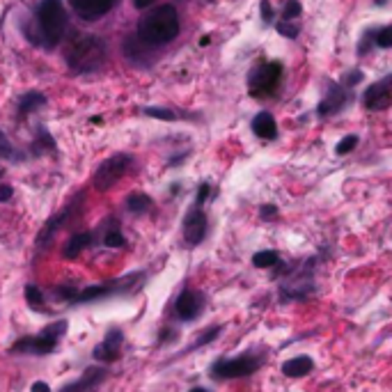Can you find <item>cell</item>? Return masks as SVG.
<instances>
[{
  "mask_svg": "<svg viewBox=\"0 0 392 392\" xmlns=\"http://www.w3.org/2000/svg\"><path fill=\"white\" fill-rule=\"evenodd\" d=\"M225 330V326L223 323H218V326H211V328H207V330H202V333L198 335V340H195L191 346H188V349H184L182 353H179V356H186V353H191V351H198V349H202V346H207V344H211L216 340L218 335H221Z\"/></svg>",
  "mask_w": 392,
  "mask_h": 392,
  "instance_id": "obj_23",
  "label": "cell"
},
{
  "mask_svg": "<svg viewBox=\"0 0 392 392\" xmlns=\"http://www.w3.org/2000/svg\"><path fill=\"white\" fill-rule=\"evenodd\" d=\"M278 216H280V211H278L275 205H262L259 207V218H262V221H275Z\"/></svg>",
  "mask_w": 392,
  "mask_h": 392,
  "instance_id": "obj_39",
  "label": "cell"
},
{
  "mask_svg": "<svg viewBox=\"0 0 392 392\" xmlns=\"http://www.w3.org/2000/svg\"><path fill=\"white\" fill-rule=\"evenodd\" d=\"M142 112L149 117H156V119H165V122H175L177 119V112L170 110V108H158V105H147V108H142Z\"/></svg>",
  "mask_w": 392,
  "mask_h": 392,
  "instance_id": "obj_29",
  "label": "cell"
},
{
  "mask_svg": "<svg viewBox=\"0 0 392 392\" xmlns=\"http://www.w3.org/2000/svg\"><path fill=\"white\" fill-rule=\"evenodd\" d=\"M158 337H161V340H158V344L175 342V340H177V330H175V328H163L161 333H158Z\"/></svg>",
  "mask_w": 392,
  "mask_h": 392,
  "instance_id": "obj_40",
  "label": "cell"
},
{
  "mask_svg": "<svg viewBox=\"0 0 392 392\" xmlns=\"http://www.w3.org/2000/svg\"><path fill=\"white\" fill-rule=\"evenodd\" d=\"M275 28H278V33H280L282 37H287V40H296L298 33H300L298 24H293V21H280Z\"/></svg>",
  "mask_w": 392,
  "mask_h": 392,
  "instance_id": "obj_34",
  "label": "cell"
},
{
  "mask_svg": "<svg viewBox=\"0 0 392 392\" xmlns=\"http://www.w3.org/2000/svg\"><path fill=\"white\" fill-rule=\"evenodd\" d=\"M133 165V156L131 154H112L110 158H105V161L96 168L94 172V179L92 184L96 191H108V188L115 186L119 179H122L129 168Z\"/></svg>",
  "mask_w": 392,
  "mask_h": 392,
  "instance_id": "obj_8",
  "label": "cell"
},
{
  "mask_svg": "<svg viewBox=\"0 0 392 392\" xmlns=\"http://www.w3.org/2000/svg\"><path fill=\"white\" fill-rule=\"evenodd\" d=\"M250 129L259 140H275L278 138V122L269 110H262L253 117Z\"/></svg>",
  "mask_w": 392,
  "mask_h": 392,
  "instance_id": "obj_18",
  "label": "cell"
},
{
  "mask_svg": "<svg viewBox=\"0 0 392 392\" xmlns=\"http://www.w3.org/2000/svg\"><path fill=\"white\" fill-rule=\"evenodd\" d=\"M205 310H207V296L200 289L193 287H184L182 293L175 298V305H172V314L179 321H195Z\"/></svg>",
  "mask_w": 392,
  "mask_h": 392,
  "instance_id": "obj_10",
  "label": "cell"
},
{
  "mask_svg": "<svg viewBox=\"0 0 392 392\" xmlns=\"http://www.w3.org/2000/svg\"><path fill=\"white\" fill-rule=\"evenodd\" d=\"M259 14L264 26L273 24V7H271V0H259Z\"/></svg>",
  "mask_w": 392,
  "mask_h": 392,
  "instance_id": "obj_38",
  "label": "cell"
},
{
  "mask_svg": "<svg viewBox=\"0 0 392 392\" xmlns=\"http://www.w3.org/2000/svg\"><path fill=\"white\" fill-rule=\"evenodd\" d=\"M312 369H314V360L303 353V356H293L289 360H284L280 372L287 376V379H303V376L312 374Z\"/></svg>",
  "mask_w": 392,
  "mask_h": 392,
  "instance_id": "obj_19",
  "label": "cell"
},
{
  "mask_svg": "<svg viewBox=\"0 0 392 392\" xmlns=\"http://www.w3.org/2000/svg\"><path fill=\"white\" fill-rule=\"evenodd\" d=\"M26 300H28V307L30 310H35V312H40V314H49L51 310L46 305H44V296H42V289L37 287L35 282H30L26 284Z\"/></svg>",
  "mask_w": 392,
  "mask_h": 392,
  "instance_id": "obj_24",
  "label": "cell"
},
{
  "mask_svg": "<svg viewBox=\"0 0 392 392\" xmlns=\"http://www.w3.org/2000/svg\"><path fill=\"white\" fill-rule=\"evenodd\" d=\"M152 207H154V200L149 198L147 193H131L129 198H126V209H129L133 216L147 214Z\"/></svg>",
  "mask_w": 392,
  "mask_h": 392,
  "instance_id": "obj_22",
  "label": "cell"
},
{
  "mask_svg": "<svg viewBox=\"0 0 392 392\" xmlns=\"http://www.w3.org/2000/svg\"><path fill=\"white\" fill-rule=\"evenodd\" d=\"M56 149V140H53V135L44 129V126H40V131H37V138L33 142V154H44V152H53Z\"/></svg>",
  "mask_w": 392,
  "mask_h": 392,
  "instance_id": "obj_26",
  "label": "cell"
},
{
  "mask_svg": "<svg viewBox=\"0 0 392 392\" xmlns=\"http://www.w3.org/2000/svg\"><path fill=\"white\" fill-rule=\"evenodd\" d=\"M80 205H83V193H78L76 198H74L69 205H67L62 211H58L56 216H51L46 223H44V228L40 230V235H37V253H42V250H46L49 244L53 239H56V235L60 230L65 228L67 223L71 221L74 216L78 214L80 211Z\"/></svg>",
  "mask_w": 392,
  "mask_h": 392,
  "instance_id": "obj_9",
  "label": "cell"
},
{
  "mask_svg": "<svg viewBox=\"0 0 392 392\" xmlns=\"http://www.w3.org/2000/svg\"><path fill=\"white\" fill-rule=\"evenodd\" d=\"M209 44H211V37H202L200 40V46H209Z\"/></svg>",
  "mask_w": 392,
  "mask_h": 392,
  "instance_id": "obj_44",
  "label": "cell"
},
{
  "mask_svg": "<svg viewBox=\"0 0 392 392\" xmlns=\"http://www.w3.org/2000/svg\"><path fill=\"white\" fill-rule=\"evenodd\" d=\"M280 253L278 250H259L253 255V266L255 269H266V271H273L278 264H280Z\"/></svg>",
  "mask_w": 392,
  "mask_h": 392,
  "instance_id": "obj_25",
  "label": "cell"
},
{
  "mask_svg": "<svg viewBox=\"0 0 392 392\" xmlns=\"http://www.w3.org/2000/svg\"><path fill=\"white\" fill-rule=\"evenodd\" d=\"M105 60H108V46L96 35H83L67 49V65L74 74H90L101 69Z\"/></svg>",
  "mask_w": 392,
  "mask_h": 392,
  "instance_id": "obj_3",
  "label": "cell"
},
{
  "mask_svg": "<svg viewBox=\"0 0 392 392\" xmlns=\"http://www.w3.org/2000/svg\"><path fill=\"white\" fill-rule=\"evenodd\" d=\"M282 80V62L280 60H271V62H262L248 74V90L250 96L262 99V96H271L278 90Z\"/></svg>",
  "mask_w": 392,
  "mask_h": 392,
  "instance_id": "obj_7",
  "label": "cell"
},
{
  "mask_svg": "<svg viewBox=\"0 0 392 392\" xmlns=\"http://www.w3.org/2000/svg\"><path fill=\"white\" fill-rule=\"evenodd\" d=\"M154 0H133V7H138V10H145V7L152 5Z\"/></svg>",
  "mask_w": 392,
  "mask_h": 392,
  "instance_id": "obj_43",
  "label": "cell"
},
{
  "mask_svg": "<svg viewBox=\"0 0 392 392\" xmlns=\"http://www.w3.org/2000/svg\"><path fill=\"white\" fill-rule=\"evenodd\" d=\"M30 392H53V390L46 381H35L33 386H30Z\"/></svg>",
  "mask_w": 392,
  "mask_h": 392,
  "instance_id": "obj_41",
  "label": "cell"
},
{
  "mask_svg": "<svg viewBox=\"0 0 392 392\" xmlns=\"http://www.w3.org/2000/svg\"><path fill=\"white\" fill-rule=\"evenodd\" d=\"M266 363V353L264 351H246L235 358H218L209 367V376L214 381H239L248 376L257 374Z\"/></svg>",
  "mask_w": 392,
  "mask_h": 392,
  "instance_id": "obj_5",
  "label": "cell"
},
{
  "mask_svg": "<svg viewBox=\"0 0 392 392\" xmlns=\"http://www.w3.org/2000/svg\"><path fill=\"white\" fill-rule=\"evenodd\" d=\"M44 333L49 335H56V337H62L67 333V321L65 319H58V321H51L46 328H44Z\"/></svg>",
  "mask_w": 392,
  "mask_h": 392,
  "instance_id": "obj_37",
  "label": "cell"
},
{
  "mask_svg": "<svg viewBox=\"0 0 392 392\" xmlns=\"http://www.w3.org/2000/svg\"><path fill=\"white\" fill-rule=\"evenodd\" d=\"M188 392H209V390H205V388H191Z\"/></svg>",
  "mask_w": 392,
  "mask_h": 392,
  "instance_id": "obj_45",
  "label": "cell"
},
{
  "mask_svg": "<svg viewBox=\"0 0 392 392\" xmlns=\"http://www.w3.org/2000/svg\"><path fill=\"white\" fill-rule=\"evenodd\" d=\"M211 198H214V186H211L209 182H202L198 186V193H195V205L205 207Z\"/></svg>",
  "mask_w": 392,
  "mask_h": 392,
  "instance_id": "obj_32",
  "label": "cell"
},
{
  "mask_svg": "<svg viewBox=\"0 0 392 392\" xmlns=\"http://www.w3.org/2000/svg\"><path fill=\"white\" fill-rule=\"evenodd\" d=\"M321 264L319 255H310V257L300 262H280L271 271L278 280V296L282 303H293V300H307L319 291L316 284V266Z\"/></svg>",
  "mask_w": 392,
  "mask_h": 392,
  "instance_id": "obj_1",
  "label": "cell"
},
{
  "mask_svg": "<svg viewBox=\"0 0 392 392\" xmlns=\"http://www.w3.org/2000/svg\"><path fill=\"white\" fill-rule=\"evenodd\" d=\"M147 280L145 271H133V273L117 278V280L110 282H101V284H92V287L78 289L76 296L71 298V305H85V303H94V300L101 298H117V296H131V293H138L142 289V284Z\"/></svg>",
  "mask_w": 392,
  "mask_h": 392,
  "instance_id": "obj_4",
  "label": "cell"
},
{
  "mask_svg": "<svg viewBox=\"0 0 392 392\" xmlns=\"http://www.w3.org/2000/svg\"><path fill=\"white\" fill-rule=\"evenodd\" d=\"M0 158H5V161H14V163H19V161H24V158H26L17 147L12 145L10 140H7V135L3 131H0Z\"/></svg>",
  "mask_w": 392,
  "mask_h": 392,
  "instance_id": "obj_27",
  "label": "cell"
},
{
  "mask_svg": "<svg viewBox=\"0 0 392 392\" xmlns=\"http://www.w3.org/2000/svg\"><path fill=\"white\" fill-rule=\"evenodd\" d=\"M358 142H360V140H358V135H356V133L344 135V138H342V140L335 145V154H337V156H346V154H351L353 149L358 147Z\"/></svg>",
  "mask_w": 392,
  "mask_h": 392,
  "instance_id": "obj_28",
  "label": "cell"
},
{
  "mask_svg": "<svg viewBox=\"0 0 392 392\" xmlns=\"http://www.w3.org/2000/svg\"><path fill=\"white\" fill-rule=\"evenodd\" d=\"M37 26H40V42L46 49H56L69 26L62 0H42L37 7Z\"/></svg>",
  "mask_w": 392,
  "mask_h": 392,
  "instance_id": "obj_6",
  "label": "cell"
},
{
  "mask_svg": "<svg viewBox=\"0 0 392 392\" xmlns=\"http://www.w3.org/2000/svg\"><path fill=\"white\" fill-rule=\"evenodd\" d=\"M374 37H376V30H367V33L363 35V40H360V44H358V53H360V56H367V51L372 49V46H376Z\"/></svg>",
  "mask_w": 392,
  "mask_h": 392,
  "instance_id": "obj_36",
  "label": "cell"
},
{
  "mask_svg": "<svg viewBox=\"0 0 392 392\" xmlns=\"http://www.w3.org/2000/svg\"><path fill=\"white\" fill-rule=\"evenodd\" d=\"M105 379H108V369L105 367H87L78 381L67 383L65 388H60V392H94Z\"/></svg>",
  "mask_w": 392,
  "mask_h": 392,
  "instance_id": "obj_16",
  "label": "cell"
},
{
  "mask_svg": "<svg viewBox=\"0 0 392 392\" xmlns=\"http://www.w3.org/2000/svg\"><path fill=\"white\" fill-rule=\"evenodd\" d=\"M374 44H376V46H379V49H392V26L376 28Z\"/></svg>",
  "mask_w": 392,
  "mask_h": 392,
  "instance_id": "obj_31",
  "label": "cell"
},
{
  "mask_svg": "<svg viewBox=\"0 0 392 392\" xmlns=\"http://www.w3.org/2000/svg\"><path fill=\"white\" fill-rule=\"evenodd\" d=\"M363 105L367 110H386L392 105V74L386 78L376 80L374 85H369L363 94Z\"/></svg>",
  "mask_w": 392,
  "mask_h": 392,
  "instance_id": "obj_13",
  "label": "cell"
},
{
  "mask_svg": "<svg viewBox=\"0 0 392 392\" xmlns=\"http://www.w3.org/2000/svg\"><path fill=\"white\" fill-rule=\"evenodd\" d=\"M60 337L42 333L40 335H26L10 346V353H24V356H49L58 349Z\"/></svg>",
  "mask_w": 392,
  "mask_h": 392,
  "instance_id": "obj_12",
  "label": "cell"
},
{
  "mask_svg": "<svg viewBox=\"0 0 392 392\" xmlns=\"http://www.w3.org/2000/svg\"><path fill=\"white\" fill-rule=\"evenodd\" d=\"M71 10L85 21H96L115 7L117 0H69Z\"/></svg>",
  "mask_w": 392,
  "mask_h": 392,
  "instance_id": "obj_17",
  "label": "cell"
},
{
  "mask_svg": "<svg viewBox=\"0 0 392 392\" xmlns=\"http://www.w3.org/2000/svg\"><path fill=\"white\" fill-rule=\"evenodd\" d=\"M363 78H365L363 71H360V69H351V71L342 78V85H344L346 90H351V87H356L358 83H363Z\"/></svg>",
  "mask_w": 392,
  "mask_h": 392,
  "instance_id": "obj_35",
  "label": "cell"
},
{
  "mask_svg": "<svg viewBox=\"0 0 392 392\" xmlns=\"http://www.w3.org/2000/svg\"><path fill=\"white\" fill-rule=\"evenodd\" d=\"M351 101V92L346 90L342 83H328L326 96L316 105V115L319 117H330L335 112L344 110V105Z\"/></svg>",
  "mask_w": 392,
  "mask_h": 392,
  "instance_id": "obj_14",
  "label": "cell"
},
{
  "mask_svg": "<svg viewBox=\"0 0 392 392\" xmlns=\"http://www.w3.org/2000/svg\"><path fill=\"white\" fill-rule=\"evenodd\" d=\"M122 346H124V333L119 328H110L105 337L94 346L92 356L99 363H115L122 358Z\"/></svg>",
  "mask_w": 392,
  "mask_h": 392,
  "instance_id": "obj_15",
  "label": "cell"
},
{
  "mask_svg": "<svg viewBox=\"0 0 392 392\" xmlns=\"http://www.w3.org/2000/svg\"><path fill=\"white\" fill-rule=\"evenodd\" d=\"M182 232H184V241L191 248L200 246L202 241L207 239V235H209V218H207V211L202 209L200 205H193L191 209L186 211L184 223H182Z\"/></svg>",
  "mask_w": 392,
  "mask_h": 392,
  "instance_id": "obj_11",
  "label": "cell"
},
{
  "mask_svg": "<svg viewBox=\"0 0 392 392\" xmlns=\"http://www.w3.org/2000/svg\"><path fill=\"white\" fill-rule=\"evenodd\" d=\"M103 246L105 248H124L126 246V239H124L122 232H119V228H110L108 232H105Z\"/></svg>",
  "mask_w": 392,
  "mask_h": 392,
  "instance_id": "obj_30",
  "label": "cell"
},
{
  "mask_svg": "<svg viewBox=\"0 0 392 392\" xmlns=\"http://www.w3.org/2000/svg\"><path fill=\"white\" fill-rule=\"evenodd\" d=\"M44 103H46V96H44L42 92H28V94H24L19 99V105H17L19 119H26L30 112L37 110V108H42Z\"/></svg>",
  "mask_w": 392,
  "mask_h": 392,
  "instance_id": "obj_21",
  "label": "cell"
},
{
  "mask_svg": "<svg viewBox=\"0 0 392 392\" xmlns=\"http://www.w3.org/2000/svg\"><path fill=\"white\" fill-rule=\"evenodd\" d=\"M179 14L172 5H158L147 12L138 24V40L147 46H165L179 35Z\"/></svg>",
  "mask_w": 392,
  "mask_h": 392,
  "instance_id": "obj_2",
  "label": "cell"
},
{
  "mask_svg": "<svg viewBox=\"0 0 392 392\" xmlns=\"http://www.w3.org/2000/svg\"><path fill=\"white\" fill-rule=\"evenodd\" d=\"M300 12H303V7H300L298 0H287V3H284V10H282V21L298 19Z\"/></svg>",
  "mask_w": 392,
  "mask_h": 392,
  "instance_id": "obj_33",
  "label": "cell"
},
{
  "mask_svg": "<svg viewBox=\"0 0 392 392\" xmlns=\"http://www.w3.org/2000/svg\"><path fill=\"white\" fill-rule=\"evenodd\" d=\"M12 195H14L12 186H0V202H10Z\"/></svg>",
  "mask_w": 392,
  "mask_h": 392,
  "instance_id": "obj_42",
  "label": "cell"
},
{
  "mask_svg": "<svg viewBox=\"0 0 392 392\" xmlns=\"http://www.w3.org/2000/svg\"><path fill=\"white\" fill-rule=\"evenodd\" d=\"M92 244H94V232H78V235H74V237L65 244V248H62V257H65V259H76L83 250L92 248Z\"/></svg>",
  "mask_w": 392,
  "mask_h": 392,
  "instance_id": "obj_20",
  "label": "cell"
}]
</instances>
